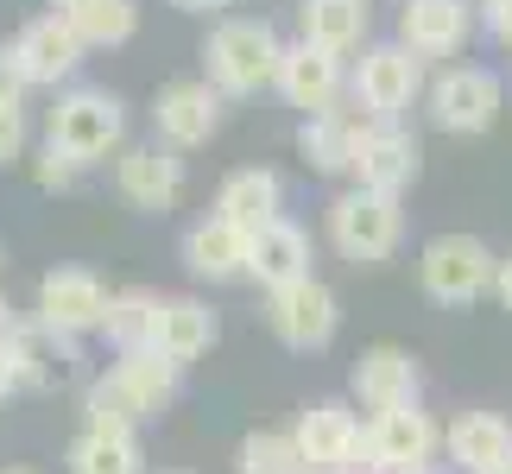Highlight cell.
<instances>
[{
	"instance_id": "4fadbf2b",
	"label": "cell",
	"mask_w": 512,
	"mask_h": 474,
	"mask_svg": "<svg viewBox=\"0 0 512 474\" xmlns=\"http://www.w3.org/2000/svg\"><path fill=\"white\" fill-rule=\"evenodd\" d=\"M348 386H354V399L373 405V411H399V405H418V392H424V373H418V354H405V348H367L361 361H354L348 373Z\"/></svg>"
},
{
	"instance_id": "60d3db41",
	"label": "cell",
	"mask_w": 512,
	"mask_h": 474,
	"mask_svg": "<svg viewBox=\"0 0 512 474\" xmlns=\"http://www.w3.org/2000/svg\"><path fill=\"white\" fill-rule=\"evenodd\" d=\"M418 474H437V468H418Z\"/></svg>"
},
{
	"instance_id": "30bf717a",
	"label": "cell",
	"mask_w": 512,
	"mask_h": 474,
	"mask_svg": "<svg viewBox=\"0 0 512 474\" xmlns=\"http://www.w3.org/2000/svg\"><path fill=\"white\" fill-rule=\"evenodd\" d=\"M430 449H437V424H430V411H418V405L373 411V424L361 430V456L380 462V468H399V474L430 468Z\"/></svg>"
},
{
	"instance_id": "4dcf8cb0",
	"label": "cell",
	"mask_w": 512,
	"mask_h": 474,
	"mask_svg": "<svg viewBox=\"0 0 512 474\" xmlns=\"http://www.w3.org/2000/svg\"><path fill=\"white\" fill-rule=\"evenodd\" d=\"M241 474H310V462L291 430H253L241 437Z\"/></svg>"
},
{
	"instance_id": "9a60e30c",
	"label": "cell",
	"mask_w": 512,
	"mask_h": 474,
	"mask_svg": "<svg viewBox=\"0 0 512 474\" xmlns=\"http://www.w3.org/2000/svg\"><path fill=\"white\" fill-rule=\"evenodd\" d=\"M152 121H159V133L171 146H203V140H215V127H222V95L209 83H196V76L165 83L159 102H152Z\"/></svg>"
},
{
	"instance_id": "8d00e7d4",
	"label": "cell",
	"mask_w": 512,
	"mask_h": 474,
	"mask_svg": "<svg viewBox=\"0 0 512 474\" xmlns=\"http://www.w3.org/2000/svg\"><path fill=\"white\" fill-rule=\"evenodd\" d=\"M494 298L512 310V253H506V260H500V272H494Z\"/></svg>"
},
{
	"instance_id": "d590c367",
	"label": "cell",
	"mask_w": 512,
	"mask_h": 474,
	"mask_svg": "<svg viewBox=\"0 0 512 474\" xmlns=\"http://www.w3.org/2000/svg\"><path fill=\"white\" fill-rule=\"evenodd\" d=\"M7 392H19V361L7 354V342H0V399H7Z\"/></svg>"
},
{
	"instance_id": "44dd1931",
	"label": "cell",
	"mask_w": 512,
	"mask_h": 474,
	"mask_svg": "<svg viewBox=\"0 0 512 474\" xmlns=\"http://www.w3.org/2000/svg\"><path fill=\"white\" fill-rule=\"evenodd\" d=\"M247 279H260L266 291H285V285L310 279V234L298 222H285V215L272 228H260L247 241Z\"/></svg>"
},
{
	"instance_id": "277c9868",
	"label": "cell",
	"mask_w": 512,
	"mask_h": 474,
	"mask_svg": "<svg viewBox=\"0 0 512 474\" xmlns=\"http://www.w3.org/2000/svg\"><path fill=\"white\" fill-rule=\"evenodd\" d=\"M405 234V215H399V196H373V190H342L329 203V241H336L342 260L354 266H380Z\"/></svg>"
},
{
	"instance_id": "8fae6325",
	"label": "cell",
	"mask_w": 512,
	"mask_h": 474,
	"mask_svg": "<svg viewBox=\"0 0 512 474\" xmlns=\"http://www.w3.org/2000/svg\"><path fill=\"white\" fill-rule=\"evenodd\" d=\"M114 184H121V196L133 209L165 215L177 196H184V158H177L171 146H121V158H114Z\"/></svg>"
},
{
	"instance_id": "5bb4252c",
	"label": "cell",
	"mask_w": 512,
	"mask_h": 474,
	"mask_svg": "<svg viewBox=\"0 0 512 474\" xmlns=\"http://www.w3.org/2000/svg\"><path fill=\"white\" fill-rule=\"evenodd\" d=\"M279 95L291 108H304V121H310V114H329L336 95H342V57L304 45V38L285 45V57H279Z\"/></svg>"
},
{
	"instance_id": "8992f818",
	"label": "cell",
	"mask_w": 512,
	"mask_h": 474,
	"mask_svg": "<svg viewBox=\"0 0 512 474\" xmlns=\"http://www.w3.org/2000/svg\"><path fill=\"white\" fill-rule=\"evenodd\" d=\"M266 323H272V335H279L285 348L310 354V348H329L342 310H336V291H329L323 279H298L285 291H266Z\"/></svg>"
},
{
	"instance_id": "4316f807",
	"label": "cell",
	"mask_w": 512,
	"mask_h": 474,
	"mask_svg": "<svg viewBox=\"0 0 512 474\" xmlns=\"http://www.w3.org/2000/svg\"><path fill=\"white\" fill-rule=\"evenodd\" d=\"M152 323H159V298L140 285H127V291H108V316H102V335L121 354L133 348H152Z\"/></svg>"
},
{
	"instance_id": "e575fe53",
	"label": "cell",
	"mask_w": 512,
	"mask_h": 474,
	"mask_svg": "<svg viewBox=\"0 0 512 474\" xmlns=\"http://www.w3.org/2000/svg\"><path fill=\"white\" fill-rule=\"evenodd\" d=\"M475 13H481V26L500 38V45H512V0H475Z\"/></svg>"
},
{
	"instance_id": "ee69618b",
	"label": "cell",
	"mask_w": 512,
	"mask_h": 474,
	"mask_svg": "<svg viewBox=\"0 0 512 474\" xmlns=\"http://www.w3.org/2000/svg\"><path fill=\"white\" fill-rule=\"evenodd\" d=\"M500 474H512V468H500Z\"/></svg>"
},
{
	"instance_id": "6da1fadb",
	"label": "cell",
	"mask_w": 512,
	"mask_h": 474,
	"mask_svg": "<svg viewBox=\"0 0 512 474\" xmlns=\"http://www.w3.org/2000/svg\"><path fill=\"white\" fill-rule=\"evenodd\" d=\"M209 89L215 95H253L266 83H279V32L266 26V19H222V26L209 32Z\"/></svg>"
},
{
	"instance_id": "52a82bcc",
	"label": "cell",
	"mask_w": 512,
	"mask_h": 474,
	"mask_svg": "<svg viewBox=\"0 0 512 474\" xmlns=\"http://www.w3.org/2000/svg\"><path fill=\"white\" fill-rule=\"evenodd\" d=\"M430 121L443 133H487L500 121V76L481 70V64L443 70L437 83H430Z\"/></svg>"
},
{
	"instance_id": "3957f363",
	"label": "cell",
	"mask_w": 512,
	"mask_h": 474,
	"mask_svg": "<svg viewBox=\"0 0 512 474\" xmlns=\"http://www.w3.org/2000/svg\"><path fill=\"white\" fill-rule=\"evenodd\" d=\"M494 272H500V253L475 241V234H437V241H424V260H418V279L437 304L462 310L494 291Z\"/></svg>"
},
{
	"instance_id": "1f68e13d",
	"label": "cell",
	"mask_w": 512,
	"mask_h": 474,
	"mask_svg": "<svg viewBox=\"0 0 512 474\" xmlns=\"http://www.w3.org/2000/svg\"><path fill=\"white\" fill-rule=\"evenodd\" d=\"M76 171H83V165H76V158H64L51 140H45V152H38V165H32L38 190H70V184H76Z\"/></svg>"
},
{
	"instance_id": "d6986e66",
	"label": "cell",
	"mask_w": 512,
	"mask_h": 474,
	"mask_svg": "<svg viewBox=\"0 0 512 474\" xmlns=\"http://www.w3.org/2000/svg\"><path fill=\"white\" fill-rule=\"evenodd\" d=\"M83 51H89V45H83V38H76L57 13L32 19V26L13 38V57H19V70H26V83H64V76H76Z\"/></svg>"
},
{
	"instance_id": "e0dca14e",
	"label": "cell",
	"mask_w": 512,
	"mask_h": 474,
	"mask_svg": "<svg viewBox=\"0 0 512 474\" xmlns=\"http://www.w3.org/2000/svg\"><path fill=\"white\" fill-rule=\"evenodd\" d=\"M7 354L19 361V386H64L70 373H76V348H70V335H57V329H45L32 316V323H7Z\"/></svg>"
},
{
	"instance_id": "ac0fdd59",
	"label": "cell",
	"mask_w": 512,
	"mask_h": 474,
	"mask_svg": "<svg viewBox=\"0 0 512 474\" xmlns=\"http://www.w3.org/2000/svg\"><path fill=\"white\" fill-rule=\"evenodd\" d=\"M443 449L462 474H500V468H512V424L500 411H462L443 430Z\"/></svg>"
},
{
	"instance_id": "603a6c76",
	"label": "cell",
	"mask_w": 512,
	"mask_h": 474,
	"mask_svg": "<svg viewBox=\"0 0 512 474\" xmlns=\"http://www.w3.org/2000/svg\"><path fill=\"white\" fill-rule=\"evenodd\" d=\"M279 203H285V190H279V177L272 171H234L222 190H215V215L222 222H234L253 241L260 228L279 222Z\"/></svg>"
},
{
	"instance_id": "d6a6232c",
	"label": "cell",
	"mask_w": 512,
	"mask_h": 474,
	"mask_svg": "<svg viewBox=\"0 0 512 474\" xmlns=\"http://www.w3.org/2000/svg\"><path fill=\"white\" fill-rule=\"evenodd\" d=\"M26 70H19V57H13V45H0V108H19L26 102Z\"/></svg>"
},
{
	"instance_id": "7bdbcfd3",
	"label": "cell",
	"mask_w": 512,
	"mask_h": 474,
	"mask_svg": "<svg viewBox=\"0 0 512 474\" xmlns=\"http://www.w3.org/2000/svg\"><path fill=\"white\" fill-rule=\"evenodd\" d=\"M171 474H190V468H171Z\"/></svg>"
},
{
	"instance_id": "f546056e",
	"label": "cell",
	"mask_w": 512,
	"mask_h": 474,
	"mask_svg": "<svg viewBox=\"0 0 512 474\" xmlns=\"http://www.w3.org/2000/svg\"><path fill=\"white\" fill-rule=\"evenodd\" d=\"M114 373H121V380L140 392L146 411H165V405L177 399V373H184V367L165 361L159 348H133V354H121V367H114Z\"/></svg>"
},
{
	"instance_id": "ffe728a7",
	"label": "cell",
	"mask_w": 512,
	"mask_h": 474,
	"mask_svg": "<svg viewBox=\"0 0 512 474\" xmlns=\"http://www.w3.org/2000/svg\"><path fill=\"white\" fill-rule=\"evenodd\" d=\"M373 127V114H348V108H329V114H310L298 127V152L310 171L336 177V171H354V152H361V133Z\"/></svg>"
},
{
	"instance_id": "b9f144b4",
	"label": "cell",
	"mask_w": 512,
	"mask_h": 474,
	"mask_svg": "<svg viewBox=\"0 0 512 474\" xmlns=\"http://www.w3.org/2000/svg\"><path fill=\"white\" fill-rule=\"evenodd\" d=\"M310 474H329V468H310Z\"/></svg>"
},
{
	"instance_id": "9c48e42d",
	"label": "cell",
	"mask_w": 512,
	"mask_h": 474,
	"mask_svg": "<svg viewBox=\"0 0 512 474\" xmlns=\"http://www.w3.org/2000/svg\"><path fill=\"white\" fill-rule=\"evenodd\" d=\"M418 140L399 127V121H373L361 133V152H354V190H373V196H405L418 184Z\"/></svg>"
},
{
	"instance_id": "83f0119b",
	"label": "cell",
	"mask_w": 512,
	"mask_h": 474,
	"mask_svg": "<svg viewBox=\"0 0 512 474\" xmlns=\"http://www.w3.org/2000/svg\"><path fill=\"white\" fill-rule=\"evenodd\" d=\"M83 411H89V430H121V437H133L152 411L140 405V392H133L121 373H102L89 392H83Z\"/></svg>"
},
{
	"instance_id": "74e56055",
	"label": "cell",
	"mask_w": 512,
	"mask_h": 474,
	"mask_svg": "<svg viewBox=\"0 0 512 474\" xmlns=\"http://www.w3.org/2000/svg\"><path fill=\"white\" fill-rule=\"evenodd\" d=\"M177 7H190V13H209V7H228V0H177Z\"/></svg>"
},
{
	"instance_id": "836d02e7",
	"label": "cell",
	"mask_w": 512,
	"mask_h": 474,
	"mask_svg": "<svg viewBox=\"0 0 512 474\" xmlns=\"http://www.w3.org/2000/svg\"><path fill=\"white\" fill-rule=\"evenodd\" d=\"M19 152H26V114H19V108H0V165L19 158Z\"/></svg>"
},
{
	"instance_id": "ab89813d",
	"label": "cell",
	"mask_w": 512,
	"mask_h": 474,
	"mask_svg": "<svg viewBox=\"0 0 512 474\" xmlns=\"http://www.w3.org/2000/svg\"><path fill=\"white\" fill-rule=\"evenodd\" d=\"M0 474H26V468H0Z\"/></svg>"
},
{
	"instance_id": "5b68a950",
	"label": "cell",
	"mask_w": 512,
	"mask_h": 474,
	"mask_svg": "<svg viewBox=\"0 0 512 474\" xmlns=\"http://www.w3.org/2000/svg\"><path fill=\"white\" fill-rule=\"evenodd\" d=\"M424 89V57L411 45H367L354 64V108H367L373 121H399Z\"/></svg>"
},
{
	"instance_id": "d4e9b609",
	"label": "cell",
	"mask_w": 512,
	"mask_h": 474,
	"mask_svg": "<svg viewBox=\"0 0 512 474\" xmlns=\"http://www.w3.org/2000/svg\"><path fill=\"white\" fill-rule=\"evenodd\" d=\"M51 7L83 45H127L140 26V0H51Z\"/></svg>"
},
{
	"instance_id": "f1b7e54d",
	"label": "cell",
	"mask_w": 512,
	"mask_h": 474,
	"mask_svg": "<svg viewBox=\"0 0 512 474\" xmlns=\"http://www.w3.org/2000/svg\"><path fill=\"white\" fill-rule=\"evenodd\" d=\"M70 474H140V437L83 430V437L70 443Z\"/></svg>"
},
{
	"instance_id": "7402d4cb",
	"label": "cell",
	"mask_w": 512,
	"mask_h": 474,
	"mask_svg": "<svg viewBox=\"0 0 512 474\" xmlns=\"http://www.w3.org/2000/svg\"><path fill=\"white\" fill-rule=\"evenodd\" d=\"M215 335H222V323H215V310L203 298H159V323H152V348L165 354V361H196V354L215 348Z\"/></svg>"
},
{
	"instance_id": "ba28073f",
	"label": "cell",
	"mask_w": 512,
	"mask_h": 474,
	"mask_svg": "<svg viewBox=\"0 0 512 474\" xmlns=\"http://www.w3.org/2000/svg\"><path fill=\"white\" fill-rule=\"evenodd\" d=\"M102 316H108V285L95 279V272L83 266H57L38 279V323L57 329V335H89V329H102Z\"/></svg>"
},
{
	"instance_id": "2e32d148",
	"label": "cell",
	"mask_w": 512,
	"mask_h": 474,
	"mask_svg": "<svg viewBox=\"0 0 512 474\" xmlns=\"http://www.w3.org/2000/svg\"><path fill=\"white\" fill-rule=\"evenodd\" d=\"M399 32L418 57H456L475 32V0H405Z\"/></svg>"
},
{
	"instance_id": "7c38bea8",
	"label": "cell",
	"mask_w": 512,
	"mask_h": 474,
	"mask_svg": "<svg viewBox=\"0 0 512 474\" xmlns=\"http://www.w3.org/2000/svg\"><path fill=\"white\" fill-rule=\"evenodd\" d=\"M291 437H298V449H304L310 468H329V474H348L354 456H361V424H354V411L336 405V399L304 405L298 424H291Z\"/></svg>"
},
{
	"instance_id": "7a4b0ae2",
	"label": "cell",
	"mask_w": 512,
	"mask_h": 474,
	"mask_svg": "<svg viewBox=\"0 0 512 474\" xmlns=\"http://www.w3.org/2000/svg\"><path fill=\"white\" fill-rule=\"evenodd\" d=\"M121 140H127V108L108 89H70L51 108V146L76 165H102L108 152H121Z\"/></svg>"
},
{
	"instance_id": "cb8c5ba5",
	"label": "cell",
	"mask_w": 512,
	"mask_h": 474,
	"mask_svg": "<svg viewBox=\"0 0 512 474\" xmlns=\"http://www.w3.org/2000/svg\"><path fill=\"white\" fill-rule=\"evenodd\" d=\"M184 266L196 279H241L247 272V234L234 222H222V215H203L184 234Z\"/></svg>"
},
{
	"instance_id": "484cf974",
	"label": "cell",
	"mask_w": 512,
	"mask_h": 474,
	"mask_svg": "<svg viewBox=\"0 0 512 474\" xmlns=\"http://www.w3.org/2000/svg\"><path fill=\"white\" fill-rule=\"evenodd\" d=\"M298 26H304V45L342 57L367 38V0H304Z\"/></svg>"
},
{
	"instance_id": "f35d334b",
	"label": "cell",
	"mask_w": 512,
	"mask_h": 474,
	"mask_svg": "<svg viewBox=\"0 0 512 474\" xmlns=\"http://www.w3.org/2000/svg\"><path fill=\"white\" fill-rule=\"evenodd\" d=\"M7 323H13V310H7V298H0V335H7Z\"/></svg>"
}]
</instances>
